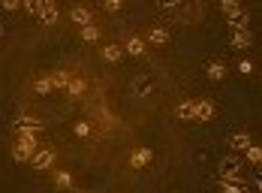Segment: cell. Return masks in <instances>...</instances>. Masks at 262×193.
Returning <instances> with one entry per match:
<instances>
[{"mask_svg":"<svg viewBox=\"0 0 262 193\" xmlns=\"http://www.w3.org/2000/svg\"><path fill=\"white\" fill-rule=\"evenodd\" d=\"M0 6H3L6 12H15V9H21V0H3Z\"/></svg>","mask_w":262,"mask_h":193,"instance_id":"f1b7e54d","label":"cell"},{"mask_svg":"<svg viewBox=\"0 0 262 193\" xmlns=\"http://www.w3.org/2000/svg\"><path fill=\"white\" fill-rule=\"evenodd\" d=\"M54 184H57V187H63V190H70V187H73V175L63 169V172H57V175H54Z\"/></svg>","mask_w":262,"mask_h":193,"instance_id":"ffe728a7","label":"cell"},{"mask_svg":"<svg viewBox=\"0 0 262 193\" xmlns=\"http://www.w3.org/2000/svg\"><path fill=\"white\" fill-rule=\"evenodd\" d=\"M57 15H60V9H57V3L54 0H42V6H39V25H46V28H52L57 25Z\"/></svg>","mask_w":262,"mask_h":193,"instance_id":"3957f363","label":"cell"},{"mask_svg":"<svg viewBox=\"0 0 262 193\" xmlns=\"http://www.w3.org/2000/svg\"><path fill=\"white\" fill-rule=\"evenodd\" d=\"M220 9H223L226 15H235L238 9H241V3H238V0H223V3H220Z\"/></svg>","mask_w":262,"mask_h":193,"instance_id":"cb8c5ba5","label":"cell"},{"mask_svg":"<svg viewBox=\"0 0 262 193\" xmlns=\"http://www.w3.org/2000/svg\"><path fill=\"white\" fill-rule=\"evenodd\" d=\"M100 55H103L105 63H118V60L124 57V49H121V46H115V42H108V46L100 49Z\"/></svg>","mask_w":262,"mask_h":193,"instance_id":"8fae6325","label":"cell"},{"mask_svg":"<svg viewBox=\"0 0 262 193\" xmlns=\"http://www.w3.org/2000/svg\"><path fill=\"white\" fill-rule=\"evenodd\" d=\"M70 22L79 25V30H81V28H88V25H94V15H91L88 6H73L70 9Z\"/></svg>","mask_w":262,"mask_h":193,"instance_id":"8992f818","label":"cell"},{"mask_svg":"<svg viewBox=\"0 0 262 193\" xmlns=\"http://www.w3.org/2000/svg\"><path fill=\"white\" fill-rule=\"evenodd\" d=\"M21 6H25L30 15H39V6H42V0H25Z\"/></svg>","mask_w":262,"mask_h":193,"instance_id":"4316f807","label":"cell"},{"mask_svg":"<svg viewBox=\"0 0 262 193\" xmlns=\"http://www.w3.org/2000/svg\"><path fill=\"white\" fill-rule=\"evenodd\" d=\"M36 94H52L54 91V84H52V76H46V79H36Z\"/></svg>","mask_w":262,"mask_h":193,"instance_id":"7402d4cb","label":"cell"},{"mask_svg":"<svg viewBox=\"0 0 262 193\" xmlns=\"http://www.w3.org/2000/svg\"><path fill=\"white\" fill-rule=\"evenodd\" d=\"M15 130H33V133H42V121L33 118V115H21V118H15Z\"/></svg>","mask_w":262,"mask_h":193,"instance_id":"9c48e42d","label":"cell"},{"mask_svg":"<svg viewBox=\"0 0 262 193\" xmlns=\"http://www.w3.org/2000/svg\"><path fill=\"white\" fill-rule=\"evenodd\" d=\"M220 193H244V184H229V181H220Z\"/></svg>","mask_w":262,"mask_h":193,"instance_id":"d4e9b609","label":"cell"},{"mask_svg":"<svg viewBox=\"0 0 262 193\" xmlns=\"http://www.w3.org/2000/svg\"><path fill=\"white\" fill-rule=\"evenodd\" d=\"M175 118L178 121H193V100H181L175 106Z\"/></svg>","mask_w":262,"mask_h":193,"instance_id":"e0dca14e","label":"cell"},{"mask_svg":"<svg viewBox=\"0 0 262 193\" xmlns=\"http://www.w3.org/2000/svg\"><path fill=\"white\" fill-rule=\"evenodd\" d=\"M70 82H73V79H70V73H57V76H52L54 88H70Z\"/></svg>","mask_w":262,"mask_h":193,"instance_id":"603a6c76","label":"cell"},{"mask_svg":"<svg viewBox=\"0 0 262 193\" xmlns=\"http://www.w3.org/2000/svg\"><path fill=\"white\" fill-rule=\"evenodd\" d=\"M54 157H57V154H54L52 148H36V151H33V157H30V163H33V169H39V172H42V169H52Z\"/></svg>","mask_w":262,"mask_h":193,"instance_id":"277c9868","label":"cell"},{"mask_svg":"<svg viewBox=\"0 0 262 193\" xmlns=\"http://www.w3.org/2000/svg\"><path fill=\"white\" fill-rule=\"evenodd\" d=\"M73 130H76V136H91V121H79V124H76V127H73Z\"/></svg>","mask_w":262,"mask_h":193,"instance_id":"484cf974","label":"cell"},{"mask_svg":"<svg viewBox=\"0 0 262 193\" xmlns=\"http://www.w3.org/2000/svg\"><path fill=\"white\" fill-rule=\"evenodd\" d=\"M160 9H169V12H172V9H178V3H175V0H166V3H160Z\"/></svg>","mask_w":262,"mask_h":193,"instance_id":"1f68e13d","label":"cell"},{"mask_svg":"<svg viewBox=\"0 0 262 193\" xmlns=\"http://www.w3.org/2000/svg\"><path fill=\"white\" fill-rule=\"evenodd\" d=\"M244 154H247V160H250L253 166L262 163V148H259V145H247V151H244Z\"/></svg>","mask_w":262,"mask_h":193,"instance_id":"44dd1931","label":"cell"},{"mask_svg":"<svg viewBox=\"0 0 262 193\" xmlns=\"http://www.w3.org/2000/svg\"><path fill=\"white\" fill-rule=\"evenodd\" d=\"M124 52L133 55V57H142V55H145V39H142V36H130V39H127V46H124Z\"/></svg>","mask_w":262,"mask_h":193,"instance_id":"5bb4252c","label":"cell"},{"mask_svg":"<svg viewBox=\"0 0 262 193\" xmlns=\"http://www.w3.org/2000/svg\"><path fill=\"white\" fill-rule=\"evenodd\" d=\"M148 42H151V46H166V42H169V30L163 28V25L148 28Z\"/></svg>","mask_w":262,"mask_h":193,"instance_id":"30bf717a","label":"cell"},{"mask_svg":"<svg viewBox=\"0 0 262 193\" xmlns=\"http://www.w3.org/2000/svg\"><path fill=\"white\" fill-rule=\"evenodd\" d=\"M3 36H6V25H3V22H0V39H3Z\"/></svg>","mask_w":262,"mask_h":193,"instance_id":"d6a6232c","label":"cell"},{"mask_svg":"<svg viewBox=\"0 0 262 193\" xmlns=\"http://www.w3.org/2000/svg\"><path fill=\"white\" fill-rule=\"evenodd\" d=\"M39 133H33V130H15V142H21V145H27V148H39Z\"/></svg>","mask_w":262,"mask_h":193,"instance_id":"4fadbf2b","label":"cell"},{"mask_svg":"<svg viewBox=\"0 0 262 193\" xmlns=\"http://www.w3.org/2000/svg\"><path fill=\"white\" fill-rule=\"evenodd\" d=\"M154 88H157V76H154V73H139V76L133 79V84H130L133 97H151Z\"/></svg>","mask_w":262,"mask_h":193,"instance_id":"6da1fadb","label":"cell"},{"mask_svg":"<svg viewBox=\"0 0 262 193\" xmlns=\"http://www.w3.org/2000/svg\"><path fill=\"white\" fill-rule=\"evenodd\" d=\"M247 25H250L247 9H238L235 15H229V28H232V30H247Z\"/></svg>","mask_w":262,"mask_h":193,"instance_id":"9a60e30c","label":"cell"},{"mask_svg":"<svg viewBox=\"0 0 262 193\" xmlns=\"http://www.w3.org/2000/svg\"><path fill=\"white\" fill-rule=\"evenodd\" d=\"M229 46H232V49H250V46H253L250 28L247 30H229Z\"/></svg>","mask_w":262,"mask_h":193,"instance_id":"5b68a950","label":"cell"},{"mask_svg":"<svg viewBox=\"0 0 262 193\" xmlns=\"http://www.w3.org/2000/svg\"><path fill=\"white\" fill-rule=\"evenodd\" d=\"M247 145H253L247 133H232V136H229V148H232V151H247Z\"/></svg>","mask_w":262,"mask_h":193,"instance_id":"ac0fdd59","label":"cell"},{"mask_svg":"<svg viewBox=\"0 0 262 193\" xmlns=\"http://www.w3.org/2000/svg\"><path fill=\"white\" fill-rule=\"evenodd\" d=\"M151 160H154V151H151V148H145V145H142V148H136V151L130 154V166H133V169H145Z\"/></svg>","mask_w":262,"mask_h":193,"instance_id":"52a82bcc","label":"cell"},{"mask_svg":"<svg viewBox=\"0 0 262 193\" xmlns=\"http://www.w3.org/2000/svg\"><path fill=\"white\" fill-rule=\"evenodd\" d=\"M238 169H241V160H238L235 154L223 157V160H220V181H229V184H241V175H238Z\"/></svg>","mask_w":262,"mask_h":193,"instance_id":"7a4b0ae2","label":"cell"},{"mask_svg":"<svg viewBox=\"0 0 262 193\" xmlns=\"http://www.w3.org/2000/svg\"><path fill=\"white\" fill-rule=\"evenodd\" d=\"M214 118V103L211 100H196L193 103V121H211Z\"/></svg>","mask_w":262,"mask_h":193,"instance_id":"ba28073f","label":"cell"},{"mask_svg":"<svg viewBox=\"0 0 262 193\" xmlns=\"http://www.w3.org/2000/svg\"><path fill=\"white\" fill-rule=\"evenodd\" d=\"M79 36L84 39V42H100V36H103V30L97 28V25H88V28L79 30Z\"/></svg>","mask_w":262,"mask_h":193,"instance_id":"d6986e66","label":"cell"},{"mask_svg":"<svg viewBox=\"0 0 262 193\" xmlns=\"http://www.w3.org/2000/svg\"><path fill=\"white\" fill-rule=\"evenodd\" d=\"M67 91H70V94H81V91H84V82H81V79H73Z\"/></svg>","mask_w":262,"mask_h":193,"instance_id":"f546056e","label":"cell"},{"mask_svg":"<svg viewBox=\"0 0 262 193\" xmlns=\"http://www.w3.org/2000/svg\"><path fill=\"white\" fill-rule=\"evenodd\" d=\"M103 9L108 12V15H112V12H121V0H105Z\"/></svg>","mask_w":262,"mask_h":193,"instance_id":"83f0119b","label":"cell"},{"mask_svg":"<svg viewBox=\"0 0 262 193\" xmlns=\"http://www.w3.org/2000/svg\"><path fill=\"white\" fill-rule=\"evenodd\" d=\"M12 157H15V163H27V160L33 157V148H27V145H21V142H15V145H12Z\"/></svg>","mask_w":262,"mask_h":193,"instance_id":"2e32d148","label":"cell"},{"mask_svg":"<svg viewBox=\"0 0 262 193\" xmlns=\"http://www.w3.org/2000/svg\"><path fill=\"white\" fill-rule=\"evenodd\" d=\"M205 73H208L211 82H223V79H226V63H223V60H211Z\"/></svg>","mask_w":262,"mask_h":193,"instance_id":"7c38bea8","label":"cell"},{"mask_svg":"<svg viewBox=\"0 0 262 193\" xmlns=\"http://www.w3.org/2000/svg\"><path fill=\"white\" fill-rule=\"evenodd\" d=\"M238 70H241L244 76H250V73H253V63H250V60H241V63H238Z\"/></svg>","mask_w":262,"mask_h":193,"instance_id":"4dcf8cb0","label":"cell"}]
</instances>
